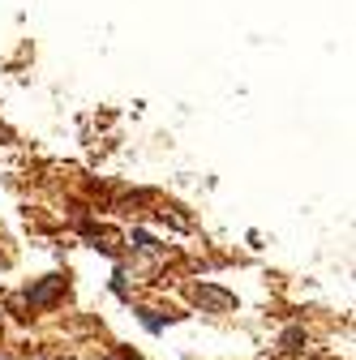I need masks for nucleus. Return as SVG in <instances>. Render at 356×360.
Masks as SVG:
<instances>
[{
    "label": "nucleus",
    "mask_w": 356,
    "mask_h": 360,
    "mask_svg": "<svg viewBox=\"0 0 356 360\" xmlns=\"http://www.w3.org/2000/svg\"><path fill=\"white\" fill-rule=\"evenodd\" d=\"M61 283H65V279H48L43 288H34V292H30V300H34V304H52V300H56V292H61Z\"/></svg>",
    "instance_id": "obj_1"
},
{
    "label": "nucleus",
    "mask_w": 356,
    "mask_h": 360,
    "mask_svg": "<svg viewBox=\"0 0 356 360\" xmlns=\"http://www.w3.org/2000/svg\"><path fill=\"white\" fill-rule=\"evenodd\" d=\"M198 296L210 300V304H219V309H228V304H232V296H228V292H219V288H198Z\"/></svg>",
    "instance_id": "obj_2"
}]
</instances>
